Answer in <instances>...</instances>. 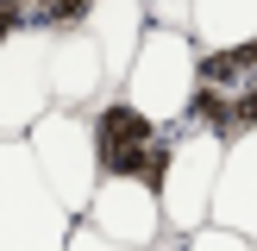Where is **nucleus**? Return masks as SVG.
I'll list each match as a JSON object with an SVG mask.
<instances>
[{
  "label": "nucleus",
  "instance_id": "obj_1",
  "mask_svg": "<svg viewBox=\"0 0 257 251\" xmlns=\"http://www.w3.org/2000/svg\"><path fill=\"white\" fill-rule=\"evenodd\" d=\"M182 126L220 138V145L257 132V38L220 44V50H201L195 57V88H188Z\"/></svg>",
  "mask_w": 257,
  "mask_h": 251
},
{
  "label": "nucleus",
  "instance_id": "obj_2",
  "mask_svg": "<svg viewBox=\"0 0 257 251\" xmlns=\"http://www.w3.org/2000/svg\"><path fill=\"white\" fill-rule=\"evenodd\" d=\"M195 57H201V44L188 32H176V25H145V38H138V50H132V63H125V75H119L113 94L132 100L163 132H176L182 113H188V88H195Z\"/></svg>",
  "mask_w": 257,
  "mask_h": 251
},
{
  "label": "nucleus",
  "instance_id": "obj_3",
  "mask_svg": "<svg viewBox=\"0 0 257 251\" xmlns=\"http://www.w3.org/2000/svg\"><path fill=\"white\" fill-rule=\"evenodd\" d=\"M69 213L32 170L25 138H0V251H63Z\"/></svg>",
  "mask_w": 257,
  "mask_h": 251
},
{
  "label": "nucleus",
  "instance_id": "obj_4",
  "mask_svg": "<svg viewBox=\"0 0 257 251\" xmlns=\"http://www.w3.org/2000/svg\"><path fill=\"white\" fill-rule=\"evenodd\" d=\"M25 151H32V170L44 176V188L57 195V207L69 220H82L88 201L100 188V170H94V145H88V113H69V107H50L32 119L25 132Z\"/></svg>",
  "mask_w": 257,
  "mask_h": 251
},
{
  "label": "nucleus",
  "instance_id": "obj_5",
  "mask_svg": "<svg viewBox=\"0 0 257 251\" xmlns=\"http://www.w3.org/2000/svg\"><path fill=\"white\" fill-rule=\"evenodd\" d=\"M88 145H94L100 182H151L157 188V170L170 157V132L119 94H100L88 107Z\"/></svg>",
  "mask_w": 257,
  "mask_h": 251
},
{
  "label": "nucleus",
  "instance_id": "obj_6",
  "mask_svg": "<svg viewBox=\"0 0 257 251\" xmlns=\"http://www.w3.org/2000/svg\"><path fill=\"white\" fill-rule=\"evenodd\" d=\"M220 138L195 132V126H176L170 132V157L157 170V207H163V232H195L207 226L213 207V182H220Z\"/></svg>",
  "mask_w": 257,
  "mask_h": 251
},
{
  "label": "nucleus",
  "instance_id": "obj_7",
  "mask_svg": "<svg viewBox=\"0 0 257 251\" xmlns=\"http://www.w3.org/2000/svg\"><path fill=\"white\" fill-rule=\"evenodd\" d=\"M50 113V32H13L0 44V138H25Z\"/></svg>",
  "mask_w": 257,
  "mask_h": 251
},
{
  "label": "nucleus",
  "instance_id": "obj_8",
  "mask_svg": "<svg viewBox=\"0 0 257 251\" xmlns=\"http://www.w3.org/2000/svg\"><path fill=\"white\" fill-rule=\"evenodd\" d=\"M82 226L100 232V238H113V245H125V251H151L163 238L157 188L151 182H100L94 201H88V213H82Z\"/></svg>",
  "mask_w": 257,
  "mask_h": 251
},
{
  "label": "nucleus",
  "instance_id": "obj_9",
  "mask_svg": "<svg viewBox=\"0 0 257 251\" xmlns=\"http://www.w3.org/2000/svg\"><path fill=\"white\" fill-rule=\"evenodd\" d=\"M207 226H226L232 238L257 245V132L232 138L220 151V182H213Z\"/></svg>",
  "mask_w": 257,
  "mask_h": 251
},
{
  "label": "nucleus",
  "instance_id": "obj_10",
  "mask_svg": "<svg viewBox=\"0 0 257 251\" xmlns=\"http://www.w3.org/2000/svg\"><path fill=\"white\" fill-rule=\"evenodd\" d=\"M100 94H113V82H107V63H100L94 38L88 32H57L50 38V107L88 113Z\"/></svg>",
  "mask_w": 257,
  "mask_h": 251
},
{
  "label": "nucleus",
  "instance_id": "obj_11",
  "mask_svg": "<svg viewBox=\"0 0 257 251\" xmlns=\"http://www.w3.org/2000/svg\"><path fill=\"white\" fill-rule=\"evenodd\" d=\"M145 0H94V13L82 19V32L94 38V50H100V63H107V82L119 88V75H125V63H132V50H138V38H145Z\"/></svg>",
  "mask_w": 257,
  "mask_h": 251
},
{
  "label": "nucleus",
  "instance_id": "obj_12",
  "mask_svg": "<svg viewBox=\"0 0 257 251\" xmlns=\"http://www.w3.org/2000/svg\"><path fill=\"white\" fill-rule=\"evenodd\" d=\"M188 38L201 50L257 38V0H188Z\"/></svg>",
  "mask_w": 257,
  "mask_h": 251
},
{
  "label": "nucleus",
  "instance_id": "obj_13",
  "mask_svg": "<svg viewBox=\"0 0 257 251\" xmlns=\"http://www.w3.org/2000/svg\"><path fill=\"white\" fill-rule=\"evenodd\" d=\"M25 7V25L32 32H82V19L94 13V0H19Z\"/></svg>",
  "mask_w": 257,
  "mask_h": 251
},
{
  "label": "nucleus",
  "instance_id": "obj_14",
  "mask_svg": "<svg viewBox=\"0 0 257 251\" xmlns=\"http://www.w3.org/2000/svg\"><path fill=\"white\" fill-rule=\"evenodd\" d=\"M176 251H257V245L232 238L226 226H195V232H182V238H176Z\"/></svg>",
  "mask_w": 257,
  "mask_h": 251
},
{
  "label": "nucleus",
  "instance_id": "obj_15",
  "mask_svg": "<svg viewBox=\"0 0 257 251\" xmlns=\"http://www.w3.org/2000/svg\"><path fill=\"white\" fill-rule=\"evenodd\" d=\"M63 251H125V245H113V238H100V232H88L82 220L69 226V238H63Z\"/></svg>",
  "mask_w": 257,
  "mask_h": 251
},
{
  "label": "nucleus",
  "instance_id": "obj_16",
  "mask_svg": "<svg viewBox=\"0 0 257 251\" xmlns=\"http://www.w3.org/2000/svg\"><path fill=\"white\" fill-rule=\"evenodd\" d=\"M13 32H25V7L19 0H0V44H7Z\"/></svg>",
  "mask_w": 257,
  "mask_h": 251
}]
</instances>
